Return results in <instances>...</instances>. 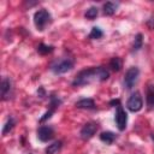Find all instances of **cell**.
<instances>
[{
    "label": "cell",
    "instance_id": "obj_1",
    "mask_svg": "<svg viewBox=\"0 0 154 154\" xmlns=\"http://www.w3.org/2000/svg\"><path fill=\"white\" fill-rule=\"evenodd\" d=\"M108 77H109V73L105 67L102 66L90 67L78 72L72 82V85L79 87V85L89 84L91 82H102V81H106Z\"/></svg>",
    "mask_w": 154,
    "mask_h": 154
},
{
    "label": "cell",
    "instance_id": "obj_2",
    "mask_svg": "<svg viewBox=\"0 0 154 154\" xmlns=\"http://www.w3.org/2000/svg\"><path fill=\"white\" fill-rule=\"evenodd\" d=\"M51 22V14L46 10H38L34 14V24L37 28V30H43L46 25Z\"/></svg>",
    "mask_w": 154,
    "mask_h": 154
},
{
    "label": "cell",
    "instance_id": "obj_3",
    "mask_svg": "<svg viewBox=\"0 0 154 154\" xmlns=\"http://www.w3.org/2000/svg\"><path fill=\"white\" fill-rule=\"evenodd\" d=\"M72 67H73V60L71 58H65V59H60L55 61L51 66V70L57 75H61V73L70 71Z\"/></svg>",
    "mask_w": 154,
    "mask_h": 154
},
{
    "label": "cell",
    "instance_id": "obj_4",
    "mask_svg": "<svg viewBox=\"0 0 154 154\" xmlns=\"http://www.w3.org/2000/svg\"><path fill=\"white\" fill-rule=\"evenodd\" d=\"M126 107L131 112H138V111L142 109L143 99H142V96H141V94L138 91H135L134 94H131V96L126 101Z\"/></svg>",
    "mask_w": 154,
    "mask_h": 154
},
{
    "label": "cell",
    "instance_id": "obj_5",
    "mask_svg": "<svg viewBox=\"0 0 154 154\" xmlns=\"http://www.w3.org/2000/svg\"><path fill=\"white\" fill-rule=\"evenodd\" d=\"M138 75H140V70L138 67L136 66H132L130 67L126 72H125V76H124V84L128 89H131L135 83L137 82V78H138Z\"/></svg>",
    "mask_w": 154,
    "mask_h": 154
},
{
    "label": "cell",
    "instance_id": "obj_6",
    "mask_svg": "<svg viewBox=\"0 0 154 154\" xmlns=\"http://www.w3.org/2000/svg\"><path fill=\"white\" fill-rule=\"evenodd\" d=\"M114 119H116V124H117L118 129H119L120 131L125 130L126 123H128V114H126V112L123 109L122 106H117V112H116Z\"/></svg>",
    "mask_w": 154,
    "mask_h": 154
},
{
    "label": "cell",
    "instance_id": "obj_7",
    "mask_svg": "<svg viewBox=\"0 0 154 154\" xmlns=\"http://www.w3.org/2000/svg\"><path fill=\"white\" fill-rule=\"evenodd\" d=\"M96 130H97V124L93 123V122H89V123L83 125V128L81 129L79 134H81V137L83 140H89V138H91L95 135Z\"/></svg>",
    "mask_w": 154,
    "mask_h": 154
},
{
    "label": "cell",
    "instance_id": "obj_8",
    "mask_svg": "<svg viewBox=\"0 0 154 154\" xmlns=\"http://www.w3.org/2000/svg\"><path fill=\"white\" fill-rule=\"evenodd\" d=\"M53 136H54V131H53V129H52L51 126H48V125H42V126H40L38 130H37V137H38V140L42 141V142H48L49 140L53 138Z\"/></svg>",
    "mask_w": 154,
    "mask_h": 154
},
{
    "label": "cell",
    "instance_id": "obj_9",
    "mask_svg": "<svg viewBox=\"0 0 154 154\" xmlns=\"http://www.w3.org/2000/svg\"><path fill=\"white\" fill-rule=\"evenodd\" d=\"M1 97L2 100H8L12 95V83L8 78H2L1 81Z\"/></svg>",
    "mask_w": 154,
    "mask_h": 154
},
{
    "label": "cell",
    "instance_id": "obj_10",
    "mask_svg": "<svg viewBox=\"0 0 154 154\" xmlns=\"http://www.w3.org/2000/svg\"><path fill=\"white\" fill-rule=\"evenodd\" d=\"M77 108H83V109H94L95 108V102L93 99H81L79 101L76 102Z\"/></svg>",
    "mask_w": 154,
    "mask_h": 154
},
{
    "label": "cell",
    "instance_id": "obj_11",
    "mask_svg": "<svg viewBox=\"0 0 154 154\" xmlns=\"http://www.w3.org/2000/svg\"><path fill=\"white\" fill-rule=\"evenodd\" d=\"M146 100H147V105L150 108H154V85L149 84L147 87V91H146Z\"/></svg>",
    "mask_w": 154,
    "mask_h": 154
},
{
    "label": "cell",
    "instance_id": "obj_12",
    "mask_svg": "<svg viewBox=\"0 0 154 154\" xmlns=\"http://www.w3.org/2000/svg\"><path fill=\"white\" fill-rule=\"evenodd\" d=\"M116 138H117L116 134H113V132H111V131H105V132H102V134L100 135V140H101L102 142H105L106 144H112Z\"/></svg>",
    "mask_w": 154,
    "mask_h": 154
},
{
    "label": "cell",
    "instance_id": "obj_13",
    "mask_svg": "<svg viewBox=\"0 0 154 154\" xmlns=\"http://www.w3.org/2000/svg\"><path fill=\"white\" fill-rule=\"evenodd\" d=\"M61 147H63L61 141H55V142H53L52 144H49V146L46 148V153H47V154H57V153L61 149Z\"/></svg>",
    "mask_w": 154,
    "mask_h": 154
},
{
    "label": "cell",
    "instance_id": "obj_14",
    "mask_svg": "<svg viewBox=\"0 0 154 154\" xmlns=\"http://www.w3.org/2000/svg\"><path fill=\"white\" fill-rule=\"evenodd\" d=\"M117 7H118L117 4L108 1V2L103 4V7H102V8H103V13H105L106 16H112V14L117 11Z\"/></svg>",
    "mask_w": 154,
    "mask_h": 154
},
{
    "label": "cell",
    "instance_id": "obj_15",
    "mask_svg": "<svg viewBox=\"0 0 154 154\" xmlns=\"http://www.w3.org/2000/svg\"><path fill=\"white\" fill-rule=\"evenodd\" d=\"M142 45H143V36L142 34H137L132 42V52H137L138 49H141Z\"/></svg>",
    "mask_w": 154,
    "mask_h": 154
},
{
    "label": "cell",
    "instance_id": "obj_16",
    "mask_svg": "<svg viewBox=\"0 0 154 154\" xmlns=\"http://www.w3.org/2000/svg\"><path fill=\"white\" fill-rule=\"evenodd\" d=\"M109 67L113 70V71H119L122 69V59L116 57V58H112L109 60Z\"/></svg>",
    "mask_w": 154,
    "mask_h": 154
},
{
    "label": "cell",
    "instance_id": "obj_17",
    "mask_svg": "<svg viewBox=\"0 0 154 154\" xmlns=\"http://www.w3.org/2000/svg\"><path fill=\"white\" fill-rule=\"evenodd\" d=\"M102 35H103L102 30H101L100 28H97V26H94V28H91V31H90V34H89V38H93V40H95V38H101Z\"/></svg>",
    "mask_w": 154,
    "mask_h": 154
},
{
    "label": "cell",
    "instance_id": "obj_18",
    "mask_svg": "<svg viewBox=\"0 0 154 154\" xmlns=\"http://www.w3.org/2000/svg\"><path fill=\"white\" fill-rule=\"evenodd\" d=\"M97 13H99V11H97V7H89L88 10H87V12H85V18L87 19H90V20H93V19H95L96 18V16H97Z\"/></svg>",
    "mask_w": 154,
    "mask_h": 154
},
{
    "label": "cell",
    "instance_id": "obj_19",
    "mask_svg": "<svg viewBox=\"0 0 154 154\" xmlns=\"http://www.w3.org/2000/svg\"><path fill=\"white\" fill-rule=\"evenodd\" d=\"M13 126H14V119H13L12 117H10V118L7 119V122H6V124L4 125V129H2V135H6L8 131H11V130L13 129Z\"/></svg>",
    "mask_w": 154,
    "mask_h": 154
},
{
    "label": "cell",
    "instance_id": "obj_20",
    "mask_svg": "<svg viewBox=\"0 0 154 154\" xmlns=\"http://www.w3.org/2000/svg\"><path fill=\"white\" fill-rule=\"evenodd\" d=\"M37 52H38L40 54H48V53L53 52V47H52V46H47V45L41 43V45L37 47Z\"/></svg>",
    "mask_w": 154,
    "mask_h": 154
},
{
    "label": "cell",
    "instance_id": "obj_21",
    "mask_svg": "<svg viewBox=\"0 0 154 154\" xmlns=\"http://www.w3.org/2000/svg\"><path fill=\"white\" fill-rule=\"evenodd\" d=\"M153 140H154V136H153Z\"/></svg>",
    "mask_w": 154,
    "mask_h": 154
}]
</instances>
